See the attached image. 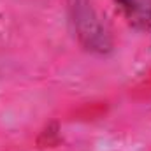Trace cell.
<instances>
[{
  "label": "cell",
  "instance_id": "1",
  "mask_svg": "<svg viewBox=\"0 0 151 151\" xmlns=\"http://www.w3.org/2000/svg\"><path fill=\"white\" fill-rule=\"evenodd\" d=\"M114 2L132 27L139 30L151 28V0H114Z\"/></svg>",
  "mask_w": 151,
  "mask_h": 151
}]
</instances>
